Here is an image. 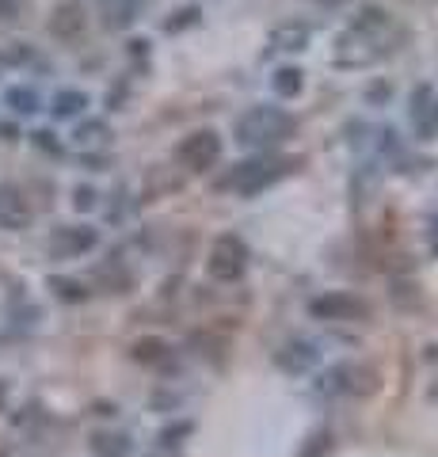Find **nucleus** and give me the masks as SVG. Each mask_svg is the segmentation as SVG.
Segmentation results:
<instances>
[{"instance_id": "obj_1", "label": "nucleus", "mask_w": 438, "mask_h": 457, "mask_svg": "<svg viewBox=\"0 0 438 457\" xmlns=\"http://www.w3.org/2000/svg\"><path fill=\"white\" fill-rule=\"evenodd\" d=\"M293 134V119L278 107H252L240 114L236 122V141L244 149H275Z\"/></svg>"}, {"instance_id": "obj_2", "label": "nucleus", "mask_w": 438, "mask_h": 457, "mask_svg": "<svg viewBox=\"0 0 438 457\" xmlns=\"http://www.w3.org/2000/svg\"><path fill=\"white\" fill-rule=\"evenodd\" d=\"M290 168H293V161H282V156H256V161L236 164L229 176L221 179V187L225 191H240V195H260L263 187L278 183Z\"/></svg>"}, {"instance_id": "obj_3", "label": "nucleus", "mask_w": 438, "mask_h": 457, "mask_svg": "<svg viewBox=\"0 0 438 457\" xmlns=\"http://www.w3.org/2000/svg\"><path fill=\"white\" fill-rule=\"evenodd\" d=\"M377 389V370L362 362H335L317 378L320 396H370Z\"/></svg>"}, {"instance_id": "obj_4", "label": "nucleus", "mask_w": 438, "mask_h": 457, "mask_svg": "<svg viewBox=\"0 0 438 457\" xmlns=\"http://www.w3.org/2000/svg\"><path fill=\"white\" fill-rule=\"evenodd\" d=\"M206 270H210V278H218V282H236L248 270V245L233 233L218 237L214 248H210Z\"/></svg>"}, {"instance_id": "obj_5", "label": "nucleus", "mask_w": 438, "mask_h": 457, "mask_svg": "<svg viewBox=\"0 0 438 457\" xmlns=\"http://www.w3.org/2000/svg\"><path fill=\"white\" fill-rule=\"evenodd\" d=\"M176 156H179V164L187 171H210L221 161V137H218V130H194L191 137H183Z\"/></svg>"}, {"instance_id": "obj_6", "label": "nucleus", "mask_w": 438, "mask_h": 457, "mask_svg": "<svg viewBox=\"0 0 438 457\" xmlns=\"http://www.w3.org/2000/svg\"><path fill=\"white\" fill-rule=\"evenodd\" d=\"M309 317L313 320H362V317H370V305L355 294H324L309 302Z\"/></svg>"}, {"instance_id": "obj_7", "label": "nucleus", "mask_w": 438, "mask_h": 457, "mask_svg": "<svg viewBox=\"0 0 438 457\" xmlns=\"http://www.w3.org/2000/svg\"><path fill=\"white\" fill-rule=\"evenodd\" d=\"M95 245H100V233H95V228L62 225V228H54V237H50V255L54 260H77V255L92 252Z\"/></svg>"}, {"instance_id": "obj_8", "label": "nucleus", "mask_w": 438, "mask_h": 457, "mask_svg": "<svg viewBox=\"0 0 438 457\" xmlns=\"http://www.w3.org/2000/svg\"><path fill=\"white\" fill-rule=\"evenodd\" d=\"M412 122L419 137H438V92L427 84L412 96Z\"/></svg>"}, {"instance_id": "obj_9", "label": "nucleus", "mask_w": 438, "mask_h": 457, "mask_svg": "<svg viewBox=\"0 0 438 457\" xmlns=\"http://www.w3.org/2000/svg\"><path fill=\"white\" fill-rule=\"evenodd\" d=\"M84 8L77 4V0H65V4L54 8V16H50V31L58 35V38H80L84 35Z\"/></svg>"}, {"instance_id": "obj_10", "label": "nucleus", "mask_w": 438, "mask_h": 457, "mask_svg": "<svg viewBox=\"0 0 438 457\" xmlns=\"http://www.w3.org/2000/svg\"><path fill=\"white\" fill-rule=\"evenodd\" d=\"M282 370H290V374H302V370H309L317 362V343H309V339H293L286 343V347L278 351V359H275Z\"/></svg>"}, {"instance_id": "obj_11", "label": "nucleus", "mask_w": 438, "mask_h": 457, "mask_svg": "<svg viewBox=\"0 0 438 457\" xmlns=\"http://www.w3.org/2000/svg\"><path fill=\"white\" fill-rule=\"evenodd\" d=\"M27 221H31V210H27V203L20 198V191H16V187H0V225L23 228Z\"/></svg>"}, {"instance_id": "obj_12", "label": "nucleus", "mask_w": 438, "mask_h": 457, "mask_svg": "<svg viewBox=\"0 0 438 457\" xmlns=\"http://www.w3.org/2000/svg\"><path fill=\"white\" fill-rule=\"evenodd\" d=\"M92 450L95 457H130V438L119 431H100L92 435Z\"/></svg>"}, {"instance_id": "obj_13", "label": "nucleus", "mask_w": 438, "mask_h": 457, "mask_svg": "<svg viewBox=\"0 0 438 457\" xmlns=\"http://www.w3.org/2000/svg\"><path fill=\"white\" fill-rule=\"evenodd\" d=\"M305 42H309V27L305 23H286V27H278V31L271 35V46H278V50H305Z\"/></svg>"}, {"instance_id": "obj_14", "label": "nucleus", "mask_w": 438, "mask_h": 457, "mask_svg": "<svg viewBox=\"0 0 438 457\" xmlns=\"http://www.w3.org/2000/svg\"><path fill=\"white\" fill-rule=\"evenodd\" d=\"M271 88H275L282 99H293V96H302V88H305V73H302V69H293V65L278 69V73H275V80H271Z\"/></svg>"}, {"instance_id": "obj_15", "label": "nucleus", "mask_w": 438, "mask_h": 457, "mask_svg": "<svg viewBox=\"0 0 438 457\" xmlns=\"http://www.w3.org/2000/svg\"><path fill=\"white\" fill-rule=\"evenodd\" d=\"M84 107H88V96L77 88H65L54 96V114H58V119H77V114H84Z\"/></svg>"}, {"instance_id": "obj_16", "label": "nucleus", "mask_w": 438, "mask_h": 457, "mask_svg": "<svg viewBox=\"0 0 438 457\" xmlns=\"http://www.w3.org/2000/svg\"><path fill=\"white\" fill-rule=\"evenodd\" d=\"M4 104L16 111V114H35V111L42 107V104H38V92H35V88H20V84L4 92Z\"/></svg>"}, {"instance_id": "obj_17", "label": "nucleus", "mask_w": 438, "mask_h": 457, "mask_svg": "<svg viewBox=\"0 0 438 457\" xmlns=\"http://www.w3.org/2000/svg\"><path fill=\"white\" fill-rule=\"evenodd\" d=\"M103 8H107V27H130L137 0H103Z\"/></svg>"}, {"instance_id": "obj_18", "label": "nucleus", "mask_w": 438, "mask_h": 457, "mask_svg": "<svg viewBox=\"0 0 438 457\" xmlns=\"http://www.w3.org/2000/svg\"><path fill=\"white\" fill-rule=\"evenodd\" d=\"M50 290L58 294L62 302H84V297H88V290H84V282H77V278H58V275L50 278Z\"/></svg>"}, {"instance_id": "obj_19", "label": "nucleus", "mask_w": 438, "mask_h": 457, "mask_svg": "<svg viewBox=\"0 0 438 457\" xmlns=\"http://www.w3.org/2000/svg\"><path fill=\"white\" fill-rule=\"evenodd\" d=\"M164 351H168L164 339H141V343H134V359L137 362H157V359H164Z\"/></svg>"}, {"instance_id": "obj_20", "label": "nucleus", "mask_w": 438, "mask_h": 457, "mask_svg": "<svg viewBox=\"0 0 438 457\" xmlns=\"http://www.w3.org/2000/svg\"><path fill=\"white\" fill-rule=\"evenodd\" d=\"M103 137H107V126L103 122H84V126H77V141H80V145H100Z\"/></svg>"}, {"instance_id": "obj_21", "label": "nucleus", "mask_w": 438, "mask_h": 457, "mask_svg": "<svg viewBox=\"0 0 438 457\" xmlns=\"http://www.w3.org/2000/svg\"><path fill=\"white\" fill-rule=\"evenodd\" d=\"M194 427L191 423H176V427H168V431H161V446H179L176 438H183V435H191Z\"/></svg>"}, {"instance_id": "obj_22", "label": "nucleus", "mask_w": 438, "mask_h": 457, "mask_svg": "<svg viewBox=\"0 0 438 457\" xmlns=\"http://www.w3.org/2000/svg\"><path fill=\"white\" fill-rule=\"evenodd\" d=\"M73 203H77V210H92V206H95V191H92V187H77Z\"/></svg>"}, {"instance_id": "obj_23", "label": "nucleus", "mask_w": 438, "mask_h": 457, "mask_svg": "<svg viewBox=\"0 0 438 457\" xmlns=\"http://www.w3.org/2000/svg\"><path fill=\"white\" fill-rule=\"evenodd\" d=\"M23 8V0H0V20H16Z\"/></svg>"}, {"instance_id": "obj_24", "label": "nucleus", "mask_w": 438, "mask_h": 457, "mask_svg": "<svg viewBox=\"0 0 438 457\" xmlns=\"http://www.w3.org/2000/svg\"><path fill=\"white\" fill-rule=\"evenodd\" d=\"M35 141H38V145H42V149L58 153V141H54V134H50V130H38V134H35Z\"/></svg>"}, {"instance_id": "obj_25", "label": "nucleus", "mask_w": 438, "mask_h": 457, "mask_svg": "<svg viewBox=\"0 0 438 457\" xmlns=\"http://www.w3.org/2000/svg\"><path fill=\"white\" fill-rule=\"evenodd\" d=\"M434 248H438V225H434Z\"/></svg>"}, {"instance_id": "obj_26", "label": "nucleus", "mask_w": 438, "mask_h": 457, "mask_svg": "<svg viewBox=\"0 0 438 457\" xmlns=\"http://www.w3.org/2000/svg\"><path fill=\"white\" fill-rule=\"evenodd\" d=\"M0 396H4V385H0Z\"/></svg>"}, {"instance_id": "obj_27", "label": "nucleus", "mask_w": 438, "mask_h": 457, "mask_svg": "<svg viewBox=\"0 0 438 457\" xmlns=\"http://www.w3.org/2000/svg\"><path fill=\"white\" fill-rule=\"evenodd\" d=\"M332 4H339V0H332Z\"/></svg>"}]
</instances>
